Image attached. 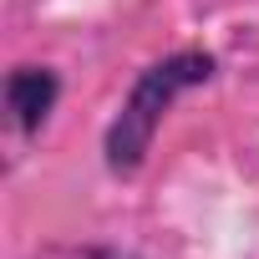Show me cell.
Masks as SVG:
<instances>
[{
	"label": "cell",
	"instance_id": "6da1fadb",
	"mask_svg": "<svg viewBox=\"0 0 259 259\" xmlns=\"http://www.w3.org/2000/svg\"><path fill=\"white\" fill-rule=\"evenodd\" d=\"M213 76H219V56L208 46H173V51L153 56L133 76V87H127V97L117 102L107 133H102V168L117 183L138 178L153 158V143L163 133V122L173 117L178 97L208 87Z\"/></svg>",
	"mask_w": 259,
	"mask_h": 259
},
{
	"label": "cell",
	"instance_id": "7a4b0ae2",
	"mask_svg": "<svg viewBox=\"0 0 259 259\" xmlns=\"http://www.w3.org/2000/svg\"><path fill=\"white\" fill-rule=\"evenodd\" d=\"M0 102H6L11 127L31 143V138L46 133L51 112L61 107V71L51 61H16L6 71V92H0Z\"/></svg>",
	"mask_w": 259,
	"mask_h": 259
}]
</instances>
